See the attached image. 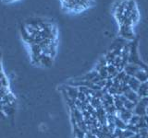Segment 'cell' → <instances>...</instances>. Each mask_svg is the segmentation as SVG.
<instances>
[{
  "mask_svg": "<svg viewBox=\"0 0 148 138\" xmlns=\"http://www.w3.org/2000/svg\"><path fill=\"white\" fill-rule=\"evenodd\" d=\"M10 90H9V87H0V101L2 100L7 94H8Z\"/></svg>",
  "mask_w": 148,
  "mask_h": 138,
  "instance_id": "19",
  "label": "cell"
},
{
  "mask_svg": "<svg viewBox=\"0 0 148 138\" xmlns=\"http://www.w3.org/2000/svg\"><path fill=\"white\" fill-rule=\"evenodd\" d=\"M90 104L94 107L95 110L98 109L100 107H102V101L101 99H97V98H95V97H92V99L90 100Z\"/></svg>",
  "mask_w": 148,
  "mask_h": 138,
  "instance_id": "15",
  "label": "cell"
},
{
  "mask_svg": "<svg viewBox=\"0 0 148 138\" xmlns=\"http://www.w3.org/2000/svg\"><path fill=\"white\" fill-rule=\"evenodd\" d=\"M133 135H135V133H132V131H130L129 129H125V130H123L122 136H123L124 138H131V137H132Z\"/></svg>",
  "mask_w": 148,
  "mask_h": 138,
  "instance_id": "22",
  "label": "cell"
},
{
  "mask_svg": "<svg viewBox=\"0 0 148 138\" xmlns=\"http://www.w3.org/2000/svg\"><path fill=\"white\" fill-rule=\"evenodd\" d=\"M108 66V63H106L105 57H101V59L98 61V63L96 64L95 70V71H98V70H100L101 68H103V67H105V66Z\"/></svg>",
  "mask_w": 148,
  "mask_h": 138,
  "instance_id": "17",
  "label": "cell"
},
{
  "mask_svg": "<svg viewBox=\"0 0 148 138\" xmlns=\"http://www.w3.org/2000/svg\"><path fill=\"white\" fill-rule=\"evenodd\" d=\"M140 118L141 117L138 116V115L133 114L132 116V118H131V120L129 121L128 124H131V125H136V124L138 123V122H139V120H140Z\"/></svg>",
  "mask_w": 148,
  "mask_h": 138,
  "instance_id": "21",
  "label": "cell"
},
{
  "mask_svg": "<svg viewBox=\"0 0 148 138\" xmlns=\"http://www.w3.org/2000/svg\"><path fill=\"white\" fill-rule=\"evenodd\" d=\"M2 1L5 2V3H14V2L20 1V0H2Z\"/></svg>",
  "mask_w": 148,
  "mask_h": 138,
  "instance_id": "26",
  "label": "cell"
},
{
  "mask_svg": "<svg viewBox=\"0 0 148 138\" xmlns=\"http://www.w3.org/2000/svg\"><path fill=\"white\" fill-rule=\"evenodd\" d=\"M114 106L116 107V110H117V112H119L120 110L124 108L123 102L119 99V95H115L114 96Z\"/></svg>",
  "mask_w": 148,
  "mask_h": 138,
  "instance_id": "13",
  "label": "cell"
},
{
  "mask_svg": "<svg viewBox=\"0 0 148 138\" xmlns=\"http://www.w3.org/2000/svg\"><path fill=\"white\" fill-rule=\"evenodd\" d=\"M141 67L137 66V64H128L124 68V72L126 73V75L130 76H134L136 75V73L141 70Z\"/></svg>",
  "mask_w": 148,
  "mask_h": 138,
  "instance_id": "3",
  "label": "cell"
},
{
  "mask_svg": "<svg viewBox=\"0 0 148 138\" xmlns=\"http://www.w3.org/2000/svg\"><path fill=\"white\" fill-rule=\"evenodd\" d=\"M53 59L54 58L49 56V55L43 53L41 55V58H40V64L44 66L45 67H50L53 64Z\"/></svg>",
  "mask_w": 148,
  "mask_h": 138,
  "instance_id": "7",
  "label": "cell"
},
{
  "mask_svg": "<svg viewBox=\"0 0 148 138\" xmlns=\"http://www.w3.org/2000/svg\"><path fill=\"white\" fill-rule=\"evenodd\" d=\"M126 98L129 99V100H131V101H132V102H134L135 104H137L138 103V101L140 100V97L138 96V94H137V92H135V91H133V90H132V89H130V90H128L127 92H125V93L123 94Z\"/></svg>",
  "mask_w": 148,
  "mask_h": 138,
  "instance_id": "5",
  "label": "cell"
},
{
  "mask_svg": "<svg viewBox=\"0 0 148 138\" xmlns=\"http://www.w3.org/2000/svg\"><path fill=\"white\" fill-rule=\"evenodd\" d=\"M128 85H129L130 89H131L132 90L137 92L139 87H140V85H141V82L139 81L138 79H136L134 76H132L131 79H130V81H129V83H128Z\"/></svg>",
  "mask_w": 148,
  "mask_h": 138,
  "instance_id": "9",
  "label": "cell"
},
{
  "mask_svg": "<svg viewBox=\"0 0 148 138\" xmlns=\"http://www.w3.org/2000/svg\"><path fill=\"white\" fill-rule=\"evenodd\" d=\"M130 18L132 20L133 25L138 21V20H139V12H138V9L137 8H135L134 10H132L131 12V14H130Z\"/></svg>",
  "mask_w": 148,
  "mask_h": 138,
  "instance_id": "16",
  "label": "cell"
},
{
  "mask_svg": "<svg viewBox=\"0 0 148 138\" xmlns=\"http://www.w3.org/2000/svg\"><path fill=\"white\" fill-rule=\"evenodd\" d=\"M139 135H140L141 138H148V129L147 128L140 129Z\"/></svg>",
  "mask_w": 148,
  "mask_h": 138,
  "instance_id": "24",
  "label": "cell"
},
{
  "mask_svg": "<svg viewBox=\"0 0 148 138\" xmlns=\"http://www.w3.org/2000/svg\"><path fill=\"white\" fill-rule=\"evenodd\" d=\"M136 126L139 128V129H143V128H147V124H146V122H145V116H143L140 118L139 120L138 123L136 124Z\"/></svg>",
  "mask_w": 148,
  "mask_h": 138,
  "instance_id": "20",
  "label": "cell"
},
{
  "mask_svg": "<svg viewBox=\"0 0 148 138\" xmlns=\"http://www.w3.org/2000/svg\"><path fill=\"white\" fill-rule=\"evenodd\" d=\"M137 94L140 98H143V97L148 96V86L145 83H141V85L137 90Z\"/></svg>",
  "mask_w": 148,
  "mask_h": 138,
  "instance_id": "8",
  "label": "cell"
},
{
  "mask_svg": "<svg viewBox=\"0 0 148 138\" xmlns=\"http://www.w3.org/2000/svg\"><path fill=\"white\" fill-rule=\"evenodd\" d=\"M134 77L136 78V79H138L139 81H140L141 83H145L147 80H148V76L147 74L143 70V69H141V70H139L136 75L134 76Z\"/></svg>",
  "mask_w": 148,
  "mask_h": 138,
  "instance_id": "10",
  "label": "cell"
},
{
  "mask_svg": "<svg viewBox=\"0 0 148 138\" xmlns=\"http://www.w3.org/2000/svg\"><path fill=\"white\" fill-rule=\"evenodd\" d=\"M145 84H146V85H147V86H148V80H147V81H146V82H145Z\"/></svg>",
  "mask_w": 148,
  "mask_h": 138,
  "instance_id": "28",
  "label": "cell"
},
{
  "mask_svg": "<svg viewBox=\"0 0 148 138\" xmlns=\"http://www.w3.org/2000/svg\"><path fill=\"white\" fill-rule=\"evenodd\" d=\"M84 138H98V137H97V136L95 135V133H91V132H87V133H85Z\"/></svg>",
  "mask_w": 148,
  "mask_h": 138,
  "instance_id": "25",
  "label": "cell"
},
{
  "mask_svg": "<svg viewBox=\"0 0 148 138\" xmlns=\"http://www.w3.org/2000/svg\"><path fill=\"white\" fill-rule=\"evenodd\" d=\"M16 101L17 99L15 98V96H14L11 92H9L8 94H7L2 99L1 102L3 105H16Z\"/></svg>",
  "mask_w": 148,
  "mask_h": 138,
  "instance_id": "6",
  "label": "cell"
},
{
  "mask_svg": "<svg viewBox=\"0 0 148 138\" xmlns=\"http://www.w3.org/2000/svg\"><path fill=\"white\" fill-rule=\"evenodd\" d=\"M104 57L106 59V63H108V64H112L113 62H114V60L116 59V57H117V55H116L114 53V52H112V51H108Z\"/></svg>",
  "mask_w": 148,
  "mask_h": 138,
  "instance_id": "12",
  "label": "cell"
},
{
  "mask_svg": "<svg viewBox=\"0 0 148 138\" xmlns=\"http://www.w3.org/2000/svg\"><path fill=\"white\" fill-rule=\"evenodd\" d=\"M115 126H116V128H119V129H122V130H125V129L127 128V124L125 123L119 116H116V118H115Z\"/></svg>",
  "mask_w": 148,
  "mask_h": 138,
  "instance_id": "14",
  "label": "cell"
},
{
  "mask_svg": "<svg viewBox=\"0 0 148 138\" xmlns=\"http://www.w3.org/2000/svg\"><path fill=\"white\" fill-rule=\"evenodd\" d=\"M146 106H145L143 103H141L140 101H138V103L136 104L135 108L133 110V114H136L138 116L143 117L146 115Z\"/></svg>",
  "mask_w": 148,
  "mask_h": 138,
  "instance_id": "4",
  "label": "cell"
},
{
  "mask_svg": "<svg viewBox=\"0 0 148 138\" xmlns=\"http://www.w3.org/2000/svg\"><path fill=\"white\" fill-rule=\"evenodd\" d=\"M106 69H108V78H109V79H113V78L117 76V75L119 74V71L117 70V68H116L113 66V64H108V66H106Z\"/></svg>",
  "mask_w": 148,
  "mask_h": 138,
  "instance_id": "11",
  "label": "cell"
},
{
  "mask_svg": "<svg viewBox=\"0 0 148 138\" xmlns=\"http://www.w3.org/2000/svg\"><path fill=\"white\" fill-rule=\"evenodd\" d=\"M146 115H147V116H148V107L146 108Z\"/></svg>",
  "mask_w": 148,
  "mask_h": 138,
  "instance_id": "27",
  "label": "cell"
},
{
  "mask_svg": "<svg viewBox=\"0 0 148 138\" xmlns=\"http://www.w3.org/2000/svg\"><path fill=\"white\" fill-rule=\"evenodd\" d=\"M126 129H129L130 131H132V133H135V135H137V133H139V132H140V129H139L136 125H131V124H127Z\"/></svg>",
  "mask_w": 148,
  "mask_h": 138,
  "instance_id": "23",
  "label": "cell"
},
{
  "mask_svg": "<svg viewBox=\"0 0 148 138\" xmlns=\"http://www.w3.org/2000/svg\"><path fill=\"white\" fill-rule=\"evenodd\" d=\"M123 105H124V108L129 110H133L134 108H135V106H136L135 103L132 102V101H131V100H129V99H127L126 101H125Z\"/></svg>",
  "mask_w": 148,
  "mask_h": 138,
  "instance_id": "18",
  "label": "cell"
},
{
  "mask_svg": "<svg viewBox=\"0 0 148 138\" xmlns=\"http://www.w3.org/2000/svg\"><path fill=\"white\" fill-rule=\"evenodd\" d=\"M117 115L125 123L128 124L129 121L131 120L132 116L133 115V110H129L127 109L123 108V109L120 110L119 112H117Z\"/></svg>",
  "mask_w": 148,
  "mask_h": 138,
  "instance_id": "2",
  "label": "cell"
},
{
  "mask_svg": "<svg viewBox=\"0 0 148 138\" xmlns=\"http://www.w3.org/2000/svg\"><path fill=\"white\" fill-rule=\"evenodd\" d=\"M119 35L125 40H132L134 38L132 26L119 25Z\"/></svg>",
  "mask_w": 148,
  "mask_h": 138,
  "instance_id": "1",
  "label": "cell"
}]
</instances>
